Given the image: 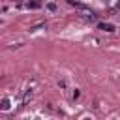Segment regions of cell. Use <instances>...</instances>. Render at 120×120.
<instances>
[{
    "label": "cell",
    "instance_id": "7",
    "mask_svg": "<svg viewBox=\"0 0 120 120\" xmlns=\"http://www.w3.org/2000/svg\"><path fill=\"white\" fill-rule=\"evenodd\" d=\"M58 86L60 88H66V81H58Z\"/></svg>",
    "mask_w": 120,
    "mask_h": 120
},
{
    "label": "cell",
    "instance_id": "3",
    "mask_svg": "<svg viewBox=\"0 0 120 120\" xmlns=\"http://www.w3.org/2000/svg\"><path fill=\"white\" fill-rule=\"evenodd\" d=\"M0 109H2V111H8V109H9V99H8V98H4V99H2Z\"/></svg>",
    "mask_w": 120,
    "mask_h": 120
},
{
    "label": "cell",
    "instance_id": "6",
    "mask_svg": "<svg viewBox=\"0 0 120 120\" xmlns=\"http://www.w3.org/2000/svg\"><path fill=\"white\" fill-rule=\"evenodd\" d=\"M47 8H49L51 11H56V4H52V2H49V4H47Z\"/></svg>",
    "mask_w": 120,
    "mask_h": 120
},
{
    "label": "cell",
    "instance_id": "8",
    "mask_svg": "<svg viewBox=\"0 0 120 120\" xmlns=\"http://www.w3.org/2000/svg\"><path fill=\"white\" fill-rule=\"evenodd\" d=\"M77 98H79V90L75 88V90H73V99H77Z\"/></svg>",
    "mask_w": 120,
    "mask_h": 120
},
{
    "label": "cell",
    "instance_id": "2",
    "mask_svg": "<svg viewBox=\"0 0 120 120\" xmlns=\"http://www.w3.org/2000/svg\"><path fill=\"white\" fill-rule=\"evenodd\" d=\"M24 8H28V9H38V8H41V2H39V0H30V2L24 4Z\"/></svg>",
    "mask_w": 120,
    "mask_h": 120
},
{
    "label": "cell",
    "instance_id": "9",
    "mask_svg": "<svg viewBox=\"0 0 120 120\" xmlns=\"http://www.w3.org/2000/svg\"><path fill=\"white\" fill-rule=\"evenodd\" d=\"M116 4H118V8H120V0H116Z\"/></svg>",
    "mask_w": 120,
    "mask_h": 120
},
{
    "label": "cell",
    "instance_id": "4",
    "mask_svg": "<svg viewBox=\"0 0 120 120\" xmlns=\"http://www.w3.org/2000/svg\"><path fill=\"white\" fill-rule=\"evenodd\" d=\"M45 26V22H39V24H34V26H30V32H36V30H39V28H43Z\"/></svg>",
    "mask_w": 120,
    "mask_h": 120
},
{
    "label": "cell",
    "instance_id": "1",
    "mask_svg": "<svg viewBox=\"0 0 120 120\" xmlns=\"http://www.w3.org/2000/svg\"><path fill=\"white\" fill-rule=\"evenodd\" d=\"M98 28L99 30H105V32H114L116 30L114 24H111V22H98Z\"/></svg>",
    "mask_w": 120,
    "mask_h": 120
},
{
    "label": "cell",
    "instance_id": "5",
    "mask_svg": "<svg viewBox=\"0 0 120 120\" xmlns=\"http://www.w3.org/2000/svg\"><path fill=\"white\" fill-rule=\"evenodd\" d=\"M30 98H32V92L28 90V92L24 94V99H22V103H28V99H30Z\"/></svg>",
    "mask_w": 120,
    "mask_h": 120
}]
</instances>
